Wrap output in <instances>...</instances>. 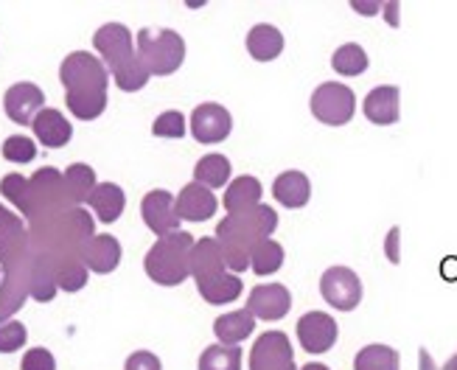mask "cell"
I'll list each match as a JSON object with an SVG mask.
<instances>
[{"mask_svg": "<svg viewBox=\"0 0 457 370\" xmlns=\"http://www.w3.org/2000/svg\"><path fill=\"white\" fill-rule=\"evenodd\" d=\"M59 79L65 85V104L79 121H93L107 107L110 73L98 56L87 51H73L59 68Z\"/></svg>", "mask_w": 457, "mask_h": 370, "instance_id": "1", "label": "cell"}, {"mask_svg": "<svg viewBox=\"0 0 457 370\" xmlns=\"http://www.w3.org/2000/svg\"><path fill=\"white\" fill-rule=\"evenodd\" d=\"M87 205L93 208V213H96V219H98V222L112 225V222L124 213L127 197H124L121 185H115V183H98V185L93 188V193L87 197Z\"/></svg>", "mask_w": 457, "mask_h": 370, "instance_id": "19", "label": "cell"}, {"mask_svg": "<svg viewBox=\"0 0 457 370\" xmlns=\"http://www.w3.org/2000/svg\"><path fill=\"white\" fill-rule=\"evenodd\" d=\"M272 193L284 208H303L312 197V183L303 171H284L281 177H275Z\"/></svg>", "mask_w": 457, "mask_h": 370, "instance_id": "20", "label": "cell"}, {"mask_svg": "<svg viewBox=\"0 0 457 370\" xmlns=\"http://www.w3.org/2000/svg\"><path fill=\"white\" fill-rule=\"evenodd\" d=\"M191 247H194V236H188L186 230H177L163 239H157L144 259L146 275L161 286H180L191 275L188 269Z\"/></svg>", "mask_w": 457, "mask_h": 370, "instance_id": "4", "label": "cell"}, {"mask_svg": "<svg viewBox=\"0 0 457 370\" xmlns=\"http://www.w3.org/2000/svg\"><path fill=\"white\" fill-rule=\"evenodd\" d=\"M289 308H292V295L284 284H262L247 298V311L258 320H281L289 315Z\"/></svg>", "mask_w": 457, "mask_h": 370, "instance_id": "9", "label": "cell"}, {"mask_svg": "<svg viewBox=\"0 0 457 370\" xmlns=\"http://www.w3.org/2000/svg\"><path fill=\"white\" fill-rule=\"evenodd\" d=\"M87 284V267L85 264H68L56 269V286L62 292H79Z\"/></svg>", "mask_w": 457, "mask_h": 370, "instance_id": "36", "label": "cell"}, {"mask_svg": "<svg viewBox=\"0 0 457 370\" xmlns=\"http://www.w3.org/2000/svg\"><path fill=\"white\" fill-rule=\"evenodd\" d=\"M56 272L54 264L39 256V252H31V269H29V295L39 303H48L56 295Z\"/></svg>", "mask_w": 457, "mask_h": 370, "instance_id": "22", "label": "cell"}, {"mask_svg": "<svg viewBox=\"0 0 457 370\" xmlns=\"http://www.w3.org/2000/svg\"><path fill=\"white\" fill-rule=\"evenodd\" d=\"M262 183H258L255 177H238L228 185L225 191V208L228 213H245L255 205H262Z\"/></svg>", "mask_w": 457, "mask_h": 370, "instance_id": "24", "label": "cell"}, {"mask_svg": "<svg viewBox=\"0 0 457 370\" xmlns=\"http://www.w3.org/2000/svg\"><path fill=\"white\" fill-rule=\"evenodd\" d=\"M331 68L340 73V76H360L368 70V53L362 45L356 43H345L334 51L331 56Z\"/></svg>", "mask_w": 457, "mask_h": 370, "instance_id": "30", "label": "cell"}, {"mask_svg": "<svg viewBox=\"0 0 457 370\" xmlns=\"http://www.w3.org/2000/svg\"><path fill=\"white\" fill-rule=\"evenodd\" d=\"M4 110L14 124H29L39 115V110H46V93L31 82L12 85L4 95Z\"/></svg>", "mask_w": 457, "mask_h": 370, "instance_id": "10", "label": "cell"}, {"mask_svg": "<svg viewBox=\"0 0 457 370\" xmlns=\"http://www.w3.org/2000/svg\"><path fill=\"white\" fill-rule=\"evenodd\" d=\"M247 51H250L253 60L270 62L284 51V34L270 23H258L247 34Z\"/></svg>", "mask_w": 457, "mask_h": 370, "instance_id": "21", "label": "cell"}, {"mask_svg": "<svg viewBox=\"0 0 457 370\" xmlns=\"http://www.w3.org/2000/svg\"><path fill=\"white\" fill-rule=\"evenodd\" d=\"M29 334H26V325L17 323V320H4L0 323V354H14L26 345Z\"/></svg>", "mask_w": 457, "mask_h": 370, "instance_id": "35", "label": "cell"}, {"mask_svg": "<svg viewBox=\"0 0 457 370\" xmlns=\"http://www.w3.org/2000/svg\"><path fill=\"white\" fill-rule=\"evenodd\" d=\"M0 193H4L9 202H14V208L29 219V210H31V185H29V177H23V174H6V177L0 180Z\"/></svg>", "mask_w": 457, "mask_h": 370, "instance_id": "32", "label": "cell"}, {"mask_svg": "<svg viewBox=\"0 0 457 370\" xmlns=\"http://www.w3.org/2000/svg\"><path fill=\"white\" fill-rule=\"evenodd\" d=\"M320 295L337 311H353L362 300V281L348 267H331L320 278Z\"/></svg>", "mask_w": 457, "mask_h": 370, "instance_id": "7", "label": "cell"}, {"mask_svg": "<svg viewBox=\"0 0 457 370\" xmlns=\"http://www.w3.org/2000/svg\"><path fill=\"white\" fill-rule=\"evenodd\" d=\"M196 286H200V295L213 306L233 303L242 295V281H238L236 272H220V275H213V278L196 281Z\"/></svg>", "mask_w": 457, "mask_h": 370, "instance_id": "25", "label": "cell"}, {"mask_svg": "<svg viewBox=\"0 0 457 370\" xmlns=\"http://www.w3.org/2000/svg\"><path fill=\"white\" fill-rule=\"evenodd\" d=\"M419 359H421V370H438V367H435V362H432V357L427 354V348H421V354H419ZM441 370H457V354L441 367Z\"/></svg>", "mask_w": 457, "mask_h": 370, "instance_id": "39", "label": "cell"}, {"mask_svg": "<svg viewBox=\"0 0 457 370\" xmlns=\"http://www.w3.org/2000/svg\"><path fill=\"white\" fill-rule=\"evenodd\" d=\"M353 370H399V354L390 345H368L356 354Z\"/></svg>", "mask_w": 457, "mask_h": 370, "instance_id": "29", "label": "cell"}, {"mask_svg": "<svg viewBox=\"0 0 457 370\" xmlns=\"http://www.w3.org/2000/svg\"><path fill=\"white\" fill-rule=\"evenodd\" d=\"M399 99H402V93L399 87H393V85H385V87H376L365 95V119L370 124H379V127H390L399 121Z\"/></svg>", "mask_w": 457, "mask_h": 370, "instance_id": "15", "label": "cell"}, {"mask_svg": "<svg viewBox=\"0 0 457 370\" xmlns=\"http://www.w3.org/2000/svg\"><path fill=\"white\" fill-rule=\"evenodd\" d=\"M312 112L317 121L328 127H343L356 112V95L340 82H326L312 93Z\"/></svg>", "mask_w": 457, "mask_h": 370, "instance_id": "6", "label": "cell"}, {"mask_svg": "<svg viewBox=\"0 0 457 370\" xmlns=\"http://www.w3.org/2000/svg\"><path fill=\"white\" fill-rule=\"evenodd\" d=\"M137 56L149 76H169L186 60L183 37L171 29H141L137 31Z\"/></svg>", "mask_w": 457, "mask_h": 370, "instance_id": "5", "label": "cell"}, {"mask_svg": "<svg viewBox=\"0 0 457 370\" xmlns=\"http://www.w3.org/2000/svg\"><path fill=\"white\" fill-rule=\"evenodd\" d=\"M62 180H65V191H68V200L73 205H82L87 202V197L93 193V188L98 185L96 183V171L85 163H73L68 166V171L62 174Z\"/></svg>", "mask_w": 457, "mask_h": 370, "instance_id": "26", "label": "cell"}, {"mask_svg": "<svg viewBox=\"0 0 457 370\" xmlns=\"http://www.w3.org/2000/svg\"><path fill=\"white\" fill-rule=\"evenodd\" d=\"M253 328H255V317L247 308H238L213 323V334L222 340V345H238L253 334Z\"/></svg>", "mask_w": 457, "mask_h": 370, "instance_id": "23", "label": "cell"}, {"mask_svg": "<svg viewBox=\"0 0 457 370\" xmlns=\"http://www.w3.org/2000/svg\"><path fill=\"white\" fill-rule=\"evenodd\" d=\"M194 177L205 188H220L230 180V160L225 154H205V158L196 163Z\"/></svg>", "mask_w": 457, "mask_h": 370, "instance_id": "27", "label": "cell"}, {"mask_svg": "<svg viewBox=\"0 0 457 370\" xmlns=\"http://www.w3.org/2000/svg\"><path fill=\"white\" fill-rule=\"evenodd\" d=\"M250 370H297L289 337L284 331H267L250 350Z\"/></svg>", "mask_w": 457, "mask_h": 370, "instance_id": "8", "label": "cell"}, {"mask_svg": "<svg viewBox=\"0 0 457 370\" xmlns=\"http://www.w3.org/2000/svg\"><path fill=\"white\" fill-rule=\"evenodd\" d=\"M93 45L102 53L107 73H112L115 85L124 93L141 90L149 82V73L132 45V31L121 23H107L93 34Z\"/></svg>", "mask_w": 457, "mask_h": 370, "instance_id": "3", "label": "cell"}, {"mask_svg": "<svg viewBox=\"0 0 457 370\" xmlns=\"http://www.w3.org/2000/svg\"><path fill=\"white\" fill-rule=\"evenodd\" d=\"M31 129L37 135V141L48 146V149H59V146H68V141L73 138V127L68 124V119L59 110L46 107L39 110V115L31 121Z\"/></svg>", "mask_w": 457, "mask_h": 370, "instance_id": "16", "label": "cell"}, {"mask_svg": "<svg viewBox=\"0 0 457 370\" xmlns=\"http://www.w3.org/2000/svg\"><path fill=\"white\" fill-rule=\"evenodd\" d=\"M141 217L146 222V227L154 233V236H169V233H177L180 227V219L174 213V200H171V191H149L144 202H141Z\"/></svg>", "mask_w": 457, "mask_h": 370, "instance_id": "11", "label": "cell"}, {"mask_svg": "<svg viewBox=\"0 0 457 370\" xmlns=\"http://www.w3.org/2000/svg\"><path fill=\"white\" fill-rule=\"evenodd\" d=\"M233 129L230 112L222 104H200L191 115V132L200 144H220Z\"/></svg>", "mask_w": 457, "mask_h": 370, "instance_id": "12", "label": "cell"}, {"mask_svg": "<svg viewBox=\"0 0 457 370\" xmlns=\"http://www.w3.org/2000/svg\"><path fill=\"white\" fill-rule=\"evenodd\" d=\"M297 340H301L303 350H309V354H326L337 342L334 317L323 315V311H309V315L297 320Z\"/></svg>", "mask_w": 457, "mask_h": 370, "instance_id": "13", "label": "cell"}, {"mask_svg": "<svg viewBox=\"0 0 457 370\" xmlns=\"http://www.w3.org/2000/svg\"><path fill=\"white\" fill-rule=\"evenodd\" d=\"M186 119H183V112H177V110H169L163 115H157L154 124H152V132L157 135V138H183L186 135Z\"/></svg>", "mask_w": 457, "mask_h": 370, "instance_id": "34", "label": "cell"}, {"mask_svg": "<svg viewBox=\"0 0 457 370\" xmlns=\"http://www.w3.org/2000/svg\"><path fill=\"white\" fill-rule=\"evenodd\" d=\"M200 370H242V348L211 345L200 357Z\"/></svg>", "mask_w": 457, "mask_h": 370, "instance_id": "31", "label": "cell"}, {"mask_svg": "<svg viewBox=\"0 0 457 370\" xmlns=\"http://www.w3.org/2000/svg\"><path fill=\"white\" fill-rule=\"evenodd\" d=\"M124 370H163V365L154 354H149V350H135V354L127 359Z\"/></svg>", "mask_w": 457, "mask_h": 370, "instance_id": "38", "label": "cell"}, {"mask_svg": "<svg viewBox=\"0 0 457 370\" xmlns=\"http://www.w3.org/2000/svg\"><path fill=\"white\" fill-rule=\"evenodd\" d=\"M250 267H253L255 275H272V272H278L284 267V247L272 239L258 242L250 250Z\"/></svg>", "mask_w": 457, "mask_h": 370, "instance_id": "28", "label": "cell"}, {"mask_svg": "<svg viewBox=\"0 0 457 370\" xmlns=\"http://www.w3.org/2000/svg\"><path fill=\"white\" fill-rule=\"evenodd\" d=\"M4 158L9 163H31L37 158V144L26 135H12L4 141Z\"/></svg>", "mask_w": 457, "mask_h": 370, "instance_id": "33", "label": "cell"}, {"mask_svg": "<svg viewBox=\"0 0 457 370\" xmlns=\"http://www.w3.org/2000/svg\"><path fill=\"white\" fill-rule=\"evenodd\" d=\"M303 370H328L326 365H320V362H312V365H306Z\"/></svg>", "mask_w": 457, "mask_h": 370, "instance_id": "40", "label": "cell"}, {"mask_svg": "<svg viewBox=\"0 0 457 370\" xmlns=\"http://www.w3.org/2000/svg\"><path fill=\"white\" fill-rule=\"evenodd\" d=\"M20 370H56V362L48 348H31L20 362Z\"/></svg>", "mask_w": 457, "mask_h": 370, "instance_id": "37", "label": "cell"}, {"mask_svg": "<svg viewBox=\"0 0 457 370\" xmlns=\"http://www.w3.org/2000/svg\"><path fill=\"white\" fill-rule=\"evenodd\" d=\"M82 264L90 272H98V275H107L118 264H121V244H118L115 236L104 233V236H93L82 252Z\"/></svg>", "mask_w": 457, "mask_h": 370, "instance_id": "18", "label": "cell"}, {"mask_svg": "<svg viewBox=\"0 0 457 370\" xmlns=\"http://www.w3.org/2000/svg\"><path fill=\"white\" fill-rule=\"evenodd\" d=\"M177 219L186 222H208L216 213V197L200 183H188L174 200Z\"/></svg>", "mask_w": 457, "mask_h": 370, "instance_id": "14", "label": "cell"}, {"mask_svg": "<svg viewBox=\"0 0 457 370\" xmlns=\"http://www.w3.org/2000/svg\"><path fill=\"white\" fill-rule=\"evenodd\" d=\"M188 269H191L194 281H205V278L220 275V272H228L220 242H216L213 236H205V239H200V242H194Z\"/></svg>", "mask_w": 457, "mask_h": 370, "instance_id": "17", "label": "cell"}, {"mask_svg": "<svg viewBox=\"0 0 457 370\" xmlns=\"http://www.w3.org/2000/svg\"><path fill=\"white\" fill-rule=\"evenodd\" d=\"M278 227V213L270 205H255L245 213H230L216 225V242L222 247L228 272H245L250 267V250L270 239Z\"/></svg>", "mask_w": 457, "mask_h": 370, "instance_id": "2", "label": "cell"}]
</instances>
